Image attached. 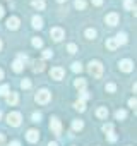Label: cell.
Returning <instances> with one entry per match:
<instances>
[{
	"mask_svg": "<svg viewBox=\"0 0 137 146\" xmlns=\"http://www.w3.org/2000/svg\"><path fill=\"white\" fill-rule=\"evenodd\" d=\"M88 70H89V74H91L93 78L99 79V78L103 76V64H101V62H98V60H91V62H89Z\"/></svg>",
	"mask_w": 137,
	"mask_h": 146,
	"instance_id": "obj_1",
	"label": "cell"
},
{
	"mask_svg": "<svg viewBox=\"0 0 137 146\" xmlns=\"http://www.w3.org/2000/svg\"><path fill=\"white\" fill-rule=\"evenodd\" d=\"M50 98H51V95H50L48 90H40V91L36 93V96H34L36 103H40V105H46V103L50 102Z\"/></svg>",
	"mask_w": 137,
	"mask_h": 146,
	"instance_id": "obj_2",
	"label": "cell"
},
{
	"mask_svg": "<svg viewBox=\"0 0 137 146\" xmlns=\"http://www.w3.org/2000/svg\"><path fill=\"white\" fill-rule=\"evenodd\" d=\"M21 122H22V117H21L19 112H11V113L7 115V124H9V125L17 127V125H21Z\"/></svg>",
	"mask_w": 137,
	"mask_h": 146,
	"instance_id": "obj_3",
	"label": "cell"
},
{
	"mask_svg": "<svg viewBox=\"0 0 137 146\" xmlns=\"http://www.w3.org/2000/svg\"><path fill=\"white\" fill-rule=\"evenodd\" d=\"M50 129H51V132H53L55 136H60V134H62V122H60L57 117H51V120H50Z\"/></svg>",
	"mask_w": 137,
	"mask_h": 146,
	"instance_id": "obj_4",
	"label": "cell"
},
{
	"mask_svg": "<svg viewBox=\"0 0 137 146\" xmlns=\"http://www.w3.org/2000/svg\"><path fill=\"white\" fill-rule=\"evenodd\" d=\"M50 36H51L53 41H62V38L65 36V33H63L62 28H51L50 29Z\"/></svg>",
	"mask_w": 137,
	"mask_h": 146,
	"instance_id": "obj_5",
	"label": "cell"
},
{
	"mask_svg": "<svg viewBox=\"0 0 137 146\" xmlns=\"http://www.w3.org/2000/svg\"><path fill=\"white\" fill-rule=\"evenodd\" d=\"M63 76H65V72H63V69H62V67H53V69L50 70V78H51V79H55V81L63 79Z\"/></svg>",
	"mask_w": 137,
	"mask_h": 146,
	"instance_id": "obj_6",
	"label": "cell"
},
{
	"mask_svg": "<svg viewBox=\"0 0 137 146\" xmlns=\"http://www.w3.org/2000/svg\"><path fill=\"white\" fill-rule=\"evenodd\" d=\"M118 67H120V70H123V72H130V70L134 69V62L128 60V58H125V60H120Z\"/></svg>",
	"mask_w": 137,
	"mask_h": 146,
	"instance_id": "obj_7",
	"label": "cell"
},
{
	"mask_svg": "<svg viewBox=\"0 0 137 146\" xmlns=\"http://www.w3.org/2000/svg\"><path fill=\"white\" fill-rule=\"evenodd\" d=\"M105 23H106L108 26H117V24H118V14H115V12H110V14H106V17H105Z\"/></svg>",
	"mask_w": 137,
	"mask_h": 146,
	"instance_id": "obj_8",
	"label": "cell"
},
{
	"mask_svg": "<svg viewBox=\"0 0 137 146\" xmlns=\"http://www.w3.org/2000/svg\"><path fill=\"white\" fill-rule=\"evenodd\" d=\"M26 139H28L29 143H36V141L40 139V132H38L36 129H29V131L26 132Z\"/></svg>",
	"mask_w": 137,
	"mask_h": 146,
	"instance_id": "obj_9",
	"label": "cell"
},
{
	"mask_svg": "<svg viewBox=\"0 0 137 146\" xmlns=\"http://www.w3.org/2000/svg\"><path fill=\"white\" fill-rule=\"evenodd\" d=\"M19 24H21V21H19V17H16V16H12V17L7 19V28H9V29H17Z\"/></svg>",
	"mask_w": 137,
	"mask_h": 146,
	"instance_id": "obj_10",
	"label": "cell"
},
{
	"mask_svg": "<svg viewBox=\"0 0 137 146\" xmlns=\"http://www.w3.org/2000/svg\"><path fill=\"white\" fill-rule=\"evenodd\" d=\"M31 23H33V28H34V29H41V28H43V19H41L40 16H34Z\"/></svg>",
	"mask_w": 137,
	"mask_h": 146,
	"instance_id": "obj_11",
	"label": "cell"
},
{
	"mask_svg": "<svg viewBox=\"0 0 137 146\" xmlns=\"http://www.w3.org/2000/svg\"><path fill=\"white\" fill-rule=\"evenodd\" d=\"M33 70H34V72H43V70H45V62H43V60H36V62L33 64Z\"/></svg>",
	"mask_w": 137,
	"mask_h": 146,
	"instance_id": "obj_12",
	"label": "cell"
},
{
	"mask_svg": "<svg viewBox=\"0 0 137 146\" xmlns=\"http://www.w3.org/2000/svg\"><path fill=\"white\" fill-rule=\"evenodd\" d=\"M12 69H14L16 72H21V70L24 69V62H21L19 58H16V60L12 62Z\"/></svg>",
	"mask_w": 137,
	"mask_h": 146,
	"instance_id": "obj_13",
	"label": "cell"
},
{
	"mask_svg": "<svg viewBox=\"0 0 137 146\" xmlns=\"http://www.w3.org/2000/svg\"><path fill=\"white\" fill-rule=\"evenodd\" d=\"M96 117H99V119H106V117H108V108H106V107H99V108L96 110Z\"/></svg>",
	"mask_w": 137,
	"mask_h": 146,
	"instance_id": "obj_14",
	"label": "cell"
},
{
	"mask_svg": "<svg viewBox=\"0 0 137 146\" xmlns=\"http://www.w3.org/2000/svg\"><path fill=\"white\" fill-rule=\"evenodd\" d=\"M17 100H19V98H17V93H9V95H7V103H9V105H16Z\"/></svg>",
	"mask_w": 137,
	"mask_h": 146,
	"instance_id": "obj_15",
	"label": "cell"
},
{
	"mask_svg": "<svg viewBox=\"0 0 137 146\" xmlns=\"http://www.w3.org/2000/svg\"><path fill=\"white\" fill-rule=\"evenodd\" d=\"M34 9H38V11H43L45 9V0H33V4H31Z\"/></svg>",
	"mask_w": 137,
	"mask_h": 146,
	"instance_id": "obj_16",
	"label": "cell"
},
{
	"mask_svg": "<svg viewBox=\"0 0 137 146\" xmlns=\"http://www.w3.org/2000/svg\"><path fill=\"white\" fill-rule=\"evenodd\" d=\"M115 40H117L118 45H125V43H127V35H125V33H118Z\"/></svg>",
	"mask_w": 137,
	"mask_h": 146,
	"instance_id": "obj_17",
	"label": "cell"
},
{
	"mask_svg": "<svg viewBox=\"0 0 137 146\" xmlns=\"http://www.w3.org/2000/svg\"><path fill=\"white\" fill-rule=\"evenodd\" d=\"M117 46H118V43H117V40H115V38L106 40V48H108V50H115Z\"/></svg>",
	"mask_w": 137,
	"mask_h": 146,
	"instance_id": "obj_18",
	"label": "cell"
},
{
	"mask_svg": "<svg viewBox=\"0 0 137 146\" xmlns=\"http://www.w3.org/2000/svg\"><path fill=\"white\" fill-rule=\"evenodd\" d=\"M74 86H76L79 91H81V90H86V81L79 78V79H76V81H74Z\"/></svg>",
	"mask_w": 137,
	"mask_h": 146,
	"instance_id": "obj_19",
	"label": "cell"
},
{
	"mask_svg": "<svg viewBox=\"0 0 137 146\" xmlns=\"http://www.w3.org/2000/svg\"><path fill=\"white\" fill-rule=\"evenodd\" d=\"M74 108L79 110V112H84V110H86V103H84L82 100H77V102L74 103Z\"/></svg>",
	"mask_w": 137,
	"mask_h": 146,
	"instance_id": "obj_20",
	"label": "cell"
},
{
	"mask_svg": "<svg viewBox=\"0 0 137 146\" xmlns=\"http://www.w3.org/2000/svg\"><path fill=\"white\" fill-rule=\"evenodd\" d=\"M82 127H84V122H82V120H77V119L72 120V129H74V131H81Z\"/></svg>",
	"mask_w": 137,
	"mask_h": 146,
	"instance_id": "obj_21",
	"label": "cell"
},
{
	"mask_svg": "<svg viewBox=\"0 0 137 146\" xmlns=\"http://www.w3.org/2000/svg\"><path fill=\"white\" fill-rule=\"evenodd\" d=\"M123 7H125L127 11H134V9H135L134 0H123Z\"/></svg>",
	"mask_w": 137,
	"mask_h": 146,
	"instance_id": "obj_22",
	"label": "cell"
},
{
	"mask_svg": "<svg viewBox=\"0 0 137 146\" xmlns=\"http://www.w3.org/2000/svg\"><path fill=\"white\" fill-rule=\"evenodd\" d=\"M74 7L79 9V11H82V9H86V2H84V0H76V2H74Z\"/></svg>",
	"mask_w": 137,
	"mask_h": 146,
	"instance_id": "obj_23",
	"label": "cell"
},
{
	"mask_svg": "<svg viewBox=\"0 0 137 146\" xmlns=\"http://www.w3.org/2000/svg\"><path fill=\"white\" fill-rule=\"evenodd\" d=\"M86 38L88 40H94L96 38V29H86Z\"/></svg>",
	"mask_w": 137,
	"mask_h": 146,
	"instance_id": "obj_24",
	"label": "cell"
},
{
	"mask_svg": "<svg viewBox=\"0 0 137 146\" xmlns=\"http://www.w3.org/2000/svg\"><path fill=\"white\" fill-rule=\"evenodd\" d=\"M115 117H117L118 120H122V119L127 117V112H125V110H117V112H115Z\"/></svg>",
	"mask_w": 137,
	"mask_h": 146,
	"instance_id": "obj_25",
	"label": "cell"
},
{
	"mask_svg": "<svg viewBox=\"0 0 137 146\" xmlns=\"http://www.w3.org/2000/svg\"><path fill=\"white\" fill-rule=\"evenodd\" d=\"M7 95H9V86L2 84V86H0V96H7Z\"/></svg>",
	"mask_w": 137,
	"mask_h": 146,
	"instance_id": "obj_26",
	"label": "cell"
},
{
	"mask_svg": "<svg viewBox=\"0 0 137 146\" xmlns=\"http://www.w3.org/2000/svg\"><path fill=\"white\" fill-rule=\"evenodd\" d=\"M33 46L41 48V46H43V40H41V38H33Z\"/></svg>",
	"mask_w": 137,
	"mask_h": 146,
	"instance_id": "obj_27",
	"label": "cell"
},
{
	"mask_svg": "<svg viewBox=\"0 0 137 146\" xmlns=\"http://www.w3.org/2000/svg\"><path fill=\"white\" fill-rule=\"evenodd\" d=\"M72 70H74V72H81V70H82L81 62H74V64H72Z\"/></svg>",
	"mask_w": 137,
	"mask_h": 146,
	"instance_id": "obj_28",
	"label": "cell"
},
{
	"mask_svg": "<svg viewBox=\"0 0 137 146\" xmlns=\"http://www.w3.org/2000/svg\"><path fill=\"white\" fill-rule=\"evenodd\" d=\"M21 88H22V90L31 88V81H29V79H22V81H21Z\"/></svg>",
	"mask_w": 137,
	"mask_h": 146,
	"instance_id": "obj_29",
	"label": "cell"
},
{
	"mask_svg": "<svg viewBox=\"0 0 137 146\" xmlns=\"http://www.w3.org/2000/svg\"><path fill=\"white\" fill-rule=\"evenodd\" d=\"M103 132H106V134L113 132V124H105L103 125Z\"/></svg>",
	"mask_w": 137,
	"mask_h": 146,
	"instance_id": "obj_30",
	"label": "cell"
},
{
	"mask_svg": "<svg viewBox=\"0 0 137 146\" xmlns=\"http://www.w3.org/2000/svg\"><path fill=\"white\" fill-rule=\"evenodd\" d=\"M67 50H68V53H76V52H77V46H76L74 43H68V45H67Z\"/></svg>",
	"mask_w": 137,
	"mask_h": 146,
	"instance_id": "obj_31",
	"label": "cell"
},
{
	"mask_svg": "<svg viewBox=\"0 0 137 146\" xmlns=\"http://www.w3.org/2000/svg\"><path fill=\"white\" fill-rule=\"evenodd\" d=\"M106 91H108V93H115V91H117V86H115L113 83H108V84H106Z\"/></svg>",
	"mask_w": 137,
	"mask_h": 146,
	"instance_id": "obj_32",
	"label": "cell"
},
{
	"mask_svg": "<svg viewBox=\"0 0 137 146\" xmlns=\"http://www.w3.org/2000/svg\"><path fill=\"white\" fill-rule=\"evenodd\" d=\"M79 93H81V100H82V102H84V100H88V98H89V93H88V90H81V91H79Z\"/></svg>",
	"mask_w": 137,
	"mask_h": 146,
	"instance_id": "obj_33",
	"label": "cell"
},
{
	"mask_svg": "<svg viewBox=\"0 0 137 146\" xmlns=\"http://www.w3.org/2000/svg\"><path fill=\"white\" fill-rule=\"evenodd\" d=\"M53 55V52L50 50V48H46V50H43V58H50Z\"/></svg>",
	"mask_w": 137,
	"mask_h": 146,
	"instance_id": "obj_34",
	"label": "cell"
},
{
	"mask_svg": "<svg viewBox=\"0 0 137 146\" xmlns=\"http://www.w3.org/2000/svg\"><path fill=\"white\" fill-rule=\"evenodd\" d=\"M31 119H33V122H40V120H41V113H40V112H34Z\"/></svg>",
	"mask_w": 137,
	"mask_h": 146,
	"instance_id": "obj_35",
	"label": "cell"
},
{
	"mask_svg": "<svg viewBox=\"0 0 137 146\" xmlns=\"http://www.w3.org/2000/svg\"><path fill=\"white\" fill-rule=\"evenodd\" d=\"M135 105H137L135 98H130V100H128V107H130V108H135Z\"/></svg>",
	"mask_w": 137,
	"mask_h": 146,
	"instance_id": "obj_36",
	"label": "cell"
},
{
	"mask_svg": "<svg viewBox=\"0 0 137 146\" xmlns=\"http://www.w3.org/2000/svg\"><path fill=\"white\" fill-rule=\"evenodd\" d=\"M106 136H108V141H111V143H113V141H117V136H115V132H110V134H106Z\"/></svg>",
	"mask_w": 137,
	"mask_h": 146,
	"instance_id": "obj_37",
	"label": "cell"
},
{
	"mask_svg": "<svg viewBox=\"0 0 137 146\" xmlns=\"http://www.w3.org/2000/svg\"><path fill=\"white\" fill-rule=\"evenodd\" d=\"M0 146H5V136L0 132Z\"/></svg>",
	"mask_w": 137,
	"mask_h": 146,
	"instance_id": "obj_38",
	"label": "cell"
},
{
	"mask_svg": "<svg viewBox=\"0 0 137 146\" xmlns=\"http://www.w3.org/2000/svg\"><path fill=\"white\" fill-rule=\"evenodd\" d=\"M91 2H93L94 5H101V4H103V0H91Z\"/></svg>",
	"mask_w": 137,
	"mask_h": 146,
	"instance_id": "obj_39",
	"label": "cell"
},
{
	"mask_svg": "<svg viewBox=\"0 0 137 146\" xmlns=\"http://www.w3.org/2000/svg\"><path fill=\"white\" fill-rule=\"evenodd\" d=\"M9 146H21V143H19V141H12Z\"/></svg>",
	"mask_w": 137,
	"mask_h": 146,
	"instance_id": "obj_40",
	"label": "cell"
},
{
	"mask_svg": "<svg viewBox=\"0 0 137 146\" xmlns=\"http://www.w3.org/2000/svg\"><path fill=\"white\" fill-rule=\"evenodd\" d=\"M2 16H4V7L0 5V17H2Z\"/></svg>",
	"mask_w": 137,
	"mask_h": 146,
	"instance_id": "obj_41",
	"label": "cell"
},
{
	"mask_svg": "<svg viewBox=\"0 0 137 146\" xmlns=\"http://www.w3.org/2000/svg\"><path fill=\"white\" fill-rule=\"evenodd\" d=\"M2 78H4V70L0 69V81H2Z\"/></svg>",
	"mask_w": 137,
	"mask_h": 146,
	"instance_id": "obj_42",
	"label": "cell"
},
{
	"mask_svg": "<svg viewBox=\"0 0 137 146\" xmlns=\"http://www.w3.org/2000/svg\"><path fill=\"white\" fill-rule=\"evenodd\" d=\"M48 146H58V144H57V143H50Z\"/></svg>",
	"mask_w": 137,
	"mask_h": 146,
	"instance_id": "obj_43",
	"label": "cell"
},
{
	"mask_svg": "<svg viewBox=\"0 0 137 146\" xmlns=\"http://www.w3.org/2000/svg\"><path fill=\"white\" fill-rule=\"evenodd\" d=\"M57 2H60V4H63V2H65V0H57Z\"/></svg>",
	"mask_w": 137,
	"mask_h": 146,
	"instance_id": "obj_44",
	"label": "cell"
},
{
	"mask_svg": "<svg viewBox=\"0 0 137 146\" xmlns=\"http://www.w3.org/2000/svg\"><path fill=\"white\" fill-rule=\"evenodd\" d=\"M0 50H2V40H0Z\"/></svg>",
	"mask_w": 137,
	"mask_h": 146,
	"instance_id": "obj_45",
	"label": "cell"
},
{
	"mask_svg": "<svg viewBox=\"0 0 137 146\" xmlns=\"http://www.w3.org/2000/svg\"><path fill=\"white\" fill-rule=\"evenodd\" d=\"M0 119H2V112H0Z\"/></svg>",
	"mask_w": 137,
	"mask_h": 146,
	"instance_id": "obj_46",
	"label": "cell"
}]
</instances>
